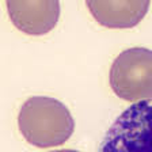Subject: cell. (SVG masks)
Wrapping results in <instances>:
<instances>
[{"label":"cell","instance_id":"1","mask_svg":"<svg viewBox=\"0 0 152 152\" xmlns=\"http://www.w3.org/2000/svg\"><path fill=\"white\" fill-rule=\"evenodd\" d=\"M18 126L28 144L49 148L61 145L72 136L75 121L60 101L50 96H31L20 107Z\"/></svg>","mask_w":152,"mask_h":152},{"label":"cell","instance_id":"2","mask_svg":"<svg viewBox=\"0 0 152 152\" xmlns=\"http://www.w3.org/2000/svg\"><path fill=\"white\" fill-rule=\"evenodd\" d=\"M99 152H152V98L122 111L106 132Z\"/></svg>","mask_w":152,"mask_h":152},{"label":"cell","instance_id":"3","mask_svg":"<svg viewBox=\"0 0 152 152\" xmlns=\"http://www.w3.org/2000/svg\"><path fill=\"white\" fill-rule=\"evenodd\" d=\"M110 87L124 101L152 98V50L130 48L120 53L110 68Z\"/></svg>","mask_w":152,"mask_h":152},{"label":"cell","instance_id":"4","mask_svg":"<svg viewBox=\"0 0 152 152\" xmlns=\"http://www.w3.org/2000/svg\"><path fill=\"white\" fill-rule=\"evenodd\" d=\"M7 10L16 28L28 35H44L57 25L58 1H7Z\"/></svg>","mask_w":152,"mask_h":152},{"label":"cell","instance_id":"5","mask_svg":"<svg viewBox=\"0 0 152 152\" xmlns=\"http://www.w3.org/2000/svg\"><path fill=\"white\" fill-rule=\"evenodd\" d=\"M87 8L104 27L129 28L141 22L149 1H87Z\"/></svg>","mask_w":152,"mask_h":152},{"label":"cell","instance_id":"6","mask_svg":"<svg viewBox=\"0 0 152 152\" xmlns=\"http://www.w3.org/2000/svg\"><path fill=\"white\" fill-rule=\"evenodd\" d=\"M52 152H79L75 149H58V151H52Z\"/></svg>","mask_w":152,"mask_h":152}]
</instances>
